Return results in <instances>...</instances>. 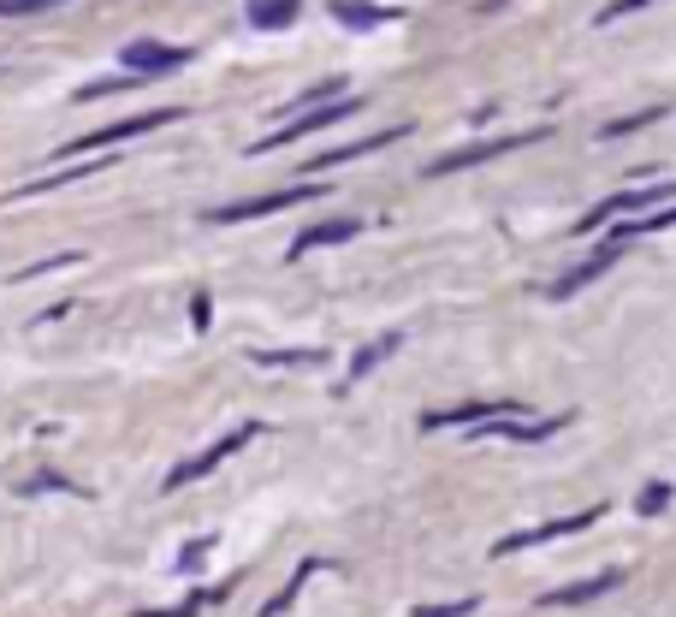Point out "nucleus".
<instances>
[{
    "label": "nucleus",
    "mask_w": 676,
    "mask_h": 617,
    "mask_svg": "<svg viewBox=\"0 0 676 617\" xmlns=\"http://www.w3.org/2000/svg\"><path fill=\"white\" fill-rule=\"evenodd\" d=\"M670 202H676V184H670V179H665V184H635V191H617V196H605L599 209H587V214L576 220V232L587 237V232H599V226H617V220L670 209Z\"/></svg>",
    "instance_id": "f257e3e1"
},
{
    "label": "nucleus",
    "mask_w": 676,
    "mask_h": 617,
    "mask_svg": "<svg viewBox=\"0 0 676 617\" xmlns=\"http://www.w3.org/2000/svg\"><path fill=\"white\" fill-rule=\"evenodd\" d=\"M315 196H326L321 184H291V191H268V196H250V202H220V209H208V220H214V226H244V220L303 209V202H315Z\"/></svg>",
    "instance_id": "f03ea898"
},
{
    "label": "nucleus",
    "mask_w": 676,
    "mask_h": 617,
    "mask_svg": "<svg viewBox=\"0 0 676 617\" xmlns=\"http://www.w3.org/2000/svg\"><path fill=\"white\" fill-rule=\"evenodd\" d=\"M255 434H262V422H244V427H232V434H220L214 445H202L196 457H184L179 469H172L167 482H161V493H179V487H190V482H202V475H214L220 463L232 457V452H244V445H250Z\"/></svg>",
    "instance_id": "7ed1b4c3"
},
{
    "label": "nucleus",
    "mask_w": 676,
    "mask_h": 617,
    "mask_svg": "<svg viewBox=\"0 0 676 617\" xmlns=\"http://www.w3.org/2000/svg\"><path fill=\"white\" fill-rule=\"evenodd\" d=\"M184 108H154V113H137V119H113V125H101L90 136H72L65 149H54L60 161L65 154H90V149H108V143H131V136H149V131H161V125H179Z\"/></svg>",
    "instance_id": "20e7f679"
},
{
    "label": "nucleus",
    "mask_w": 676,
    "mask_h": 617,
    "mask_svg": "<svg viewBox=\"0 0 676 617\" xmlns=\"http://www.w3.org/2000/svg\"><path fill=\"white\" fill-rule=\"evenodd\" d=\"M356 108H362L356 95H333V101H315V108H303L297 119H291V125H280L273 136H262V143H255L250 154H273V149L297 143V136H315V131H326V125H339V119H351Z\"/></svg>",
    "instance_id": "39448f33"
},
{
    "label": "nucleus",
    "mask_w": 676,
    "mask_h": 617,
    "mask_svg": "<svg viewBox=\"0 0 676 617\" xmlns=\"http://www.w3.org/2000/svg\"><path fill=\"white\" fill-rule=\"evenodd\" d=\"M119 60H125V72H131V78H143V83H149V78H167V72H179V65H190V48L137 37V42L119 48Z\"/></svg>",
    "instance_id": "423d86ee"
},
{
    "label": "nucleus",
    "mask_w": 676,
    "mask_h": 617,
    "mask_svg": "<svg viewBox=\"0 0 676 617\" xmlns=\"http://www.w3.org/2000/svg\"><path fill=\"white\" fill-rule=\"evenodd\" d=\"M605 517V505H587L576 510V517H558V523H541V528H516V535H505L493 546L498 558H511V553H528V546H546V540H564V535H576V528H594Z\"/></svg>",
    "instance_id": "0eeeda50"
},
{
    "label": "nucleus",
    "mask_w": 676,
    "mask_h": 617,
    "mask_svg": "<svg viewBox=\"0 0 676 617\" xmlns=\"http://www.w3.org/2000/svg\"><path fill=\"white\" fill-rule=\"evenodd\" d=\"M546 125L541 131H516V136H493V143H470V149H457V154H440V161L427 166V179H445V173H463V166H481V161H493V154H511V149H528V143H541Z\"/></svg>",
    "instance_id": "6e6552de"
},
{
    "label": "nucleus",
    "mask_w": 676,
    "mask_h": 617,
    "mask_svg": "<svg viewBox=\"0 0 676 617\" xmlns=\"http://www.w3.org/2000/svg\"><path fill=\"white\" fill-rule=\"evenodd\" d=\"M498 416H523V404H487V398H475V404H451V409H427L422 416V434H440V427H487Z\"/></svg>",
    "instance_id": "1a4fd4ad"
},
{
    "label": "nucleus",
    "mask_w": 676,
    "mask_h": 617,
    "mask_svg": "<svg viewBox=\"0 0 676 617\" xmlns=\"http://www.w3.org/2000/svg\"><path fill=\"white\" fill-rule=\"evenodd\" d=\"M617 262H623V244H617V237H605V244L587 255V262H576L569 273H558V280H552V297H558V303H564V297H576L582 285H594L599 273H612Z\"/></svg>",
    "instance_id": "9d476101"
},
{
    "label": "nucleus",
    "mask_w": 676,
    "mask_h": 617,
    "mask_svg": "<svg viewBox=\"0 0 676 617\" xmlns=\"http://www.w3.org/2000/svg\"><path fill=\"white\" fill-rule=\"evenodd\" d=\"M356 232H362L356 214H333V220H321V226H303L297 237H291V255H309V250H326V244H351Z\"/></svg>",
    "instance_id": "9b49d317"
},
{
    "label": "nucleus",
    "mask_w": 676,
    "mask_h": 617,
    "mask_svg": "<svg viewBox=\"0 0 676 617\" xmlns=\"http://www.w3.org/2000/svg\"><path fill=\"white\" fill-rule=\"evenodd\" d=\"M612 588H623V570H599V576H587V581H569V588H552V594H541V606L552 611V606H587V599H599V594H612Z\"/></svg>",
    "instance_id": "f8f14e48"
},
{
    "label": "nucleus",
    "mask_w": 676,
    "mask_h": 617,
    "mask_svg": "<svg viewBox=\"0 0 676 617\" xmlns=\"http://www.w3.org/2000/svg\"><path fill=\"white\" fill-rule=\"evenodd\" d=\"M397 136H410V125H392V131H374V136H362V143L326 149V154H315V161H309V179H315V173H326V166H339V161H356V154H374V149H386V143H397Z\"/></svg>",
    "instance_id": "ddd939ff"
},
{
    "label": "nucleus",
    "mask_w": 676,
    "mask_h": 617,
    "mask_svg": "<svg viewBox=\"0 0 676 617\" xmlns=\"http://www.w3.org/2000/svg\"><path fill=\"white\" fill-rule=\"evenodd\" d=\"M333 19L351 24V30H374V24H392L397 12L392 7H369V0H333Z\"/></svg>",
    "instance_id": "4468645a"
},
{
    "label": "nucleus",
    "mask_w": 676,
    "mask_h": 617,
    "mask_svg": "<svg viewBox=\"0 0 676 617\" xmlns=\"http://www.w3.org/2000/svg\"><path fill=\"white\" fill-rule=\"evenodd\" d=\"M297 12H303V0H250L255 30H285V24H297Z\"/></svg>",
    "instance_id": "2eb2a0df"
},
{
    "label": "nucleus",
    "mask_w": 676,
    "mask_h": 617,
    "mask_svg": "<svg viewBox=\"0 0 676 617\" xmlns=\"http://www.w3.org/2000/svg\"><path fill=\"white\" fill-rule=\"evenodd\" d=\"M397 345H404V333H380L374 345H362V351H356V363H351V386L362 381V374H374V368L386 363V356H392Z\"/></svg>",
    "instance_id": "dca6fc26"
},
{
    "label": "nucleus",
    "mask_w": 676,
    "mask_h": 617,
    "mask_svg": "<svg viewBox=\"0 0 676 617\" xmlns=\"http://www.w3.org/2000/svg\"><path fill=\"white\" fill-rule=\"evenodd\" d=\"M255 363H262V368H303V363H321V351H285V356L255 351Z\"/></svg>",
    "instance_id": "f3484780"
},
{
    "label": "nucleus",
    "mask_w": 676,
    "mask_h": 617,
    "mask_svg": "<svg viewBox=\"0 0 676 617\" xmlns=\"http://www.w3.org/2000/svg\"><path fill=\"white\" fill-rule=\"evenodd\" d=\"M665 505H670V482H647V493L635 499V510H640V517H658Z\"/></svg>",
    "instance_id": "a211bd4d"
},
{
    "label": "nucleus",
    "mask_w": 676,
    "mask_h": 617,
    "mask_svg": "<svg viewBox=\"0 0 676 617\" xmlns=\"http://www.w3.org/2000/svg\"><path fill=\"white\" fill-rule=\"evenodd\" d=\"M65 0H0V19H30V12H54Z\"/></svg>",
    "instance_id": "6ab92c4d"
},
{
    "label": "nucleus",
    "mask_w": 676,
    "mask_h": 617,
    "mask_svg": "<svg viewBox=\"0 0 676 617\" xmlns=\"http://www.w3.org/2000/svg\"><path fill=\"white\" fill-rule=\"evenodd\" d=\"M653 119H665V108H647V113H629V119H612V125H605V136H629V131H640V125H653Z\"/></svg>",
    "instance_id": "aec40b11"
},
{
    "label": "nucleus",
    "mask_w": 676,
    "mask_h": 617,
    "mask_svg": "<svg viewBox=\"0 0 676 617\" xmlns=\"http://www.w3.org/2000/svg\"><path fill=\"white\" fill-rule=\"evenodd\" d=\"M647 7H658V0H612V7L599 12V24H617V19H629V12H647Z\"/></svg>",
    "instance_id": "412c9836"
},
{
    "label": "nucleus",
    "mask_w": 676,
    "mask_h": 617,
    "mask_svg": "<svg viewBox=\"0 0 676 617\" xmlns=\"http://www.w3.org/2000/svg\"><path fill=\"white\" fill-rule=\"evenodd\" d=\"M475 606H481V599H451V606H422L415 617H470Z\"/></svg>",
    "instance_id": "4be33fe9"
},
{
    "label": "nucleus",
    "mask_w": 676,
    "mask_h": 617,
    "mask_svg": "<svg viewBox=\"0 0 676 617\" xmlns=\"http://www.w3.org/2000/svg\"><path fill=\"white\" fill-rule=\"evenodd\" d=\"M208 553H214V540H196V546H190V553H184V558H179V570H184V576H190V570H196V564H202V558H208Z\"/></svg>",
    "instance_id": "5701e85b"
}]
</instances>
